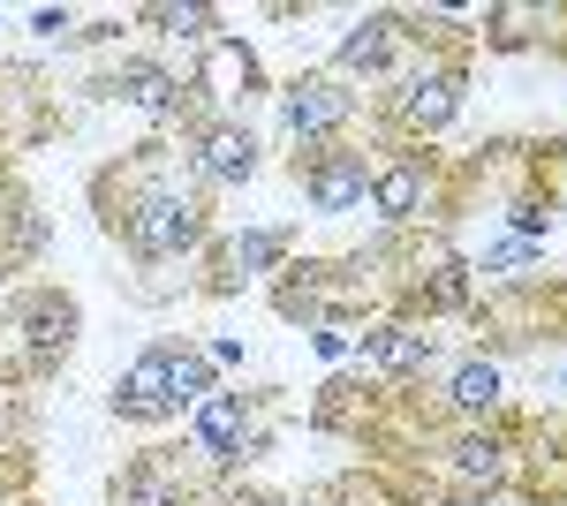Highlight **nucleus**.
<instances>
[{
  "mask_svg": "<svg viewBox=\"0 0 567 506\" xmlns=\"http://www.w3.org/2000/svg\"><path fill=\"white\" fill-rule=\"evenodd\" d=\"M91 205H99V227L122 242L130 265H182V257L213 250V197L189 182L182 152L159 136L99 174Z\"/></svg>",
  "mask_w": 567,
  "mask_h": 506,
  "instance_id": "nucleus-1",
  "label": "nucleus"
},
{
  "mask_svg": "<svg viewBox=\"0 0 567 506\" xmlns=\"http://www.w3.org/2000/svg\"><path fill=\"white\" fill-rule=\"evenodd\" d=\"M205 393H219L213 355H205L197 340H152V348L136 355L130 371L114 379L106 409H114V423H136V431H152V423L189 416Z\"/></svg>",
  "mask_w": 567,
  "mask_h": 506,
  "instance_id": "nucleus-2",
  "label": "nucleus"
},
{
  "mask_svg": "<svg viewBox=\"0 0 567 506\" xmlns=\"http://www.w3.org/2000/svg\"><path fill=\"white\" fill-rule=\"evenodd\" d=\"M462 91H470V45H416L401 61V76L386 84L379 114L401 144H432L439 128L462 114Z\"/></svg>",
  "mask_w": 567,
  "mask_h": 506,
  "instance_id": "nucleus-3",
  "label": "nucleus"
},
{
  "mask_svg": "<svg viewBox=\"0 0 567 506\" xmlns=\"http://www.w3.org/2000/svg\"><path fill=\"white\" fill-rule=\"evenodd\" d=\"M189 446L213 468H250L272 446V401L265 393H243V385H219L189 409Z\"/></svg>",
  "mask_w": 567,
  "mask_h": 506,
  "instance_id": "nucleus-4",
  "label": "nucleus"
},
{
  "mask_svg": "<svg viewBox=\"0 0 567 506\" xmlns=\"http://www.w3.org/2000/svg\"><path fill=\"white\" fill-rule=\"evenodd\" d=\"M175 152H182V167H189V182H197L205 197H213V189H243V182H258V167H265V144L243 114H189Z\"/></svg>",
  "mask_w": 567,
  "mask_h": 506,
  "instance_id": "nucleus-5",
  "label": "nucleus"
},
{
  "mask_svg": "<svg viewBox=\"0 0 567 506\" xmlns=\"http://www.w3.org/2000/svg\"><path fill=\"white\" fill-rule=\"evenodd\" d=\"M8 333L23 348V379H53V371L69 363L76 333H84V310H76L69 288L39 280V288H16V296H8Z\"/></svg>",
  "mask_w": 567,
  "mask_h": 506,
  "instance_id": "nucleus-6",
  "label": "nucleus"
},
{
  "mask_svg": "<svg viewBox=\"0 0 567 506\" xmlns=\"http://www.w3.org/2000/svg\"><path fill=\"white\" fill-rule=\"evenodd\" d=\"M439 205H446V167H439V152H424V144H386V152L371 159V211L386 219L393 235H401V227H424Z\"/></svg>",
  "mask_w": 567,
  "mask_h": 506,
  "instance_id": "nucleus-7",
  "label": "nucleus"
},
{
  "mask_svg": "<svg viewBox=\"0 0 567 506\" xmlns=\"http://www.w3.org/2000/svg\"><path fill=\"white\" fill-rule=\"evenodd\" d=\"M363 114V91L341 84L333 69H303L280 84V128L296 136V152H318V144H341Z\"/></svg>",
  "mask_w": 567,
  "mask_h": 506,
  "instance_id": "nucleus-8",
  "label": "nucleus"
},
{
  "mask_svg": "<svg viewBox=\"0 0 567 506\" xmlns=\"http://www.w3.org/2000/svg\"><path fill=\"white\" fill-rule=\"evenodd\" d=\"M371 159H379V152H363L355 136H341V144L296 152L288 174H296V189H303V205L318 211V219H349V211L371 205Z\"/></svg>",
  "mask_w": 567,
  "mask_h": 506,
  "instance_id": "nucleus-9",
  "label": "nucleus"
},
{
  "mask_svg": "<svg viewBox=\"0 0 567 506\" xmlns=\"http://www.w3.org/2000/svg\"><path fill=\"white\" fill-rule=\"evenodd\" d=\"M409 53H416L409 16H401V8H363L349 31H341V45H333V76L355 84V91H363V84H393Z\"/></svg>",
  "mask_w": 567,
  "mask_h": 506,
  "instance_id": "nucleus-10",
  "label": "nucleus"
},
{
  "mask_svg": "<svg viewBox=\"0 0 567 506\" xmlns=\"http://www.w3.org/2000/svg\"><path fill=\"white\" fill-rule=\"evenodd\" d=\"M432 462H439V492L446 499H492V492L515 484V446L499 431H484V423H462L446 446H432Z\"/></svg>",
  "mask_w": 567,
  "mask_h": 506,
  "instance_id": "nucleus-11",
  "label": "nucleus"
},
{
  "mask_svg": "<svg viewBox=\"0 0 567 506\" xmlns=\"http://www.w3.org/2000/svg\"><path fill=\"white\" fill-rule=\"evenodd\" d=\"M303 242V227H235V235H213V280L205 296H243L272 272H288V250Z\"/></svg>",
  "mask_w": 567,
  "mask_h": 506,
  "instance_id": "nucleus-12",
  "label": "nucleus"
},
{
  "mask_svg": "<svg viewBox=\"0 0 567 506\" xmlns=\"http://www.w3.org/2000/svg\"><path fill=\"white\" fill-rule=\"evenodd\" d=\"M99 99H122V106H136L144 122H189V76H175L159 53H122L106 76H99Z\"/></svg>",
  "mask_w": 567,
  "mask_h": 506,
  "instance_id": "nucleus-13",
  "label": "nucleus"
},
{
  "mask_svg": "<svg viewBox=\"0 0 567 506\" xmlns=\"http://www.w3.org/2000/svg\"><path fill=\"white\" fill-rule=\"evenodd\" d=\"M355 363H371L393 385H424L439 371V340L416 318H379V326H363V340H355Z\"/></svg>",
  "mask_w": 567,
  "mask_h": 506,
  "instance_id": "nucleus-14",
  "label": "nucleus"
},
{
  "mask_svg": "<svg viewBox=\"0 0 567 506\" xmlns=\"http://www.w3.org/2000/svg\"><path fill=\"white\" fill-rule=\"evenodd\" d=\"M106 506H189V476H182L175 446H152L136 454L114 484H106Z\"/></svg>",
  "mask_w": 567,
  "mask_h": 506,
  "instance_id": "nucleus-15",
  "label": "nucleus"
},
{
  "mask_svg": "<svg viewBox=\"0 0 567 506\" xmlns=\"http://www.w3.org/2000/svg\"><path fill=\"white\" fill-rule=\"evenodd\" d=\"M499 401H507V393H499V363H492L484 348L439 371V409H446L454 423H484V416H499Z\"/></svg>",
  "mask_w": 567,
  "mask_h": 506,
  "instance_id": "nucleus-16",
  "label": "nucleus"
},
{
  "mask_svg": "<svg viewBox=\"0 0 567 506\" xmlns=\"http://www.w3.org/2000/svg\"><path fill=\"white\" fill-rule=\"evenodd\" d=\"M136 23H144V31H159V39H175V45H189V53H205V45L227 39V16L205 8V0H144V8H136Z\"/></svg>",
  "mask_w": 567,
  "mask_h": 506,
  "instance_id": "nucleus-17",
  "label": "nucleus"
},
{
  "mask_svg": "<svg viewBox=\"0 0 567 506\" xmlns=\"http://www.w3.org/2000/svg\"><path fill=\"white\" fill-rule=\"evenodd\" d=\"M45 250V211L23 197V189H8V205H0V272H16V265H31Z\"/></svg>",
  "mask_w": 567,
  "mask_h": 506,
  "instance_id": "nucleus-18",
  "label": "nucleus"
},
{
  "mask_svg": "<svg viewBox=\"0 0 567 506\" xmlns=\"http://www.w3.org/2000/svg\"><path fill=\"white\" fill-rule=\"evenodd\" d=\"M537 257H545V242H523V235H507V242H492V250L484 257H470V272H492V280H507V288H515V280H523V265H537Z\"/></svg>",
  "mask_w": 567,
  "mask_h": 506,
  "instance_id": "nucleus-19",
  "label": "nucleus"
},
{
  "mask_svg": "<svg viewBox=\"0 0 567 506\" xmlns=\"http://www.w3.org/2000/svg\"><path fill=\"white\" fill-rule=\"evenodd\" d=\"M16 446H23V401L0 385V454H16Z\"/></svg>",
  "mask_w": 567,
  "mask_h": 506,
  "instance_id": "nucleus-20",
  "label": "nucleus"
},
{
  "mask_svg": "<svg viewBox=\"0 0 567 506\" xmlns=\"http://www.w3.org/2000/svg\"><path fill=\"white\" fill-rule=\"evenodd\" d=\"M31 31H39V39H61V31H76V16H69V8H39Z\"/></svg>",
  "mask_w": 567,
  "mask_h": 506,
  "instance_id": "nucleus-21",
  "label": "nucleus"
},
{
  "mask_svg": "<svg viewBox=\"0 0 567 506\" xmlns=\"http://www.w3.org/2000/svg\"><path fill=\"white\" fill-rule=\"evenodd\" d=\"M560 219H567V189H560Z\"/></svg>",
  "mask_w": 567,
  "mask_h": 506,
  "instance_id": "nucleus-22",
  "label": "nucleus"
},
{
  "mask_svg": "<svg viewBox=\"0 0 567 506\" xmlns=\"http://www.w3.org/2000/svg\"><path fill=\"white\" fill-rule=\"evenodd\" d=\"M560 462H567V438H560Z\"/></svg>",
  "mask_w": 567,
  "mask_h": 506,
  "instance_id": "nucleus-23",
  "label": "nucleus"
},
{
  "mask_svg": "<svg viewBox=\"0 0 567 506\" xmlns=\"http://www.w3.org/2000/svg\"><path fill=\"white\" fill-rule=\"evenodd\" d=\"M23 506H39V499H23Z\"/></svg>",
  "mask_w": 567,
  "mask_h": 506,
  "instance_id": "nucleus-24",
  "label": "nucleus"
},
{
  "mask_svg": "<svg viewBox=\"0 0 567 506\" xmlns=\"http://www.w3.org/2000/svg\"><path fill=\"white\" fill-rule=\"evenodd\" d=\"M560 53H567V45H560Z\"/></svg>",
  "mask_w": 567,
  "mask_h": 506,
  "instance_id": "nucleus-25",
  "label": "nucleus"
}]
</instances>
